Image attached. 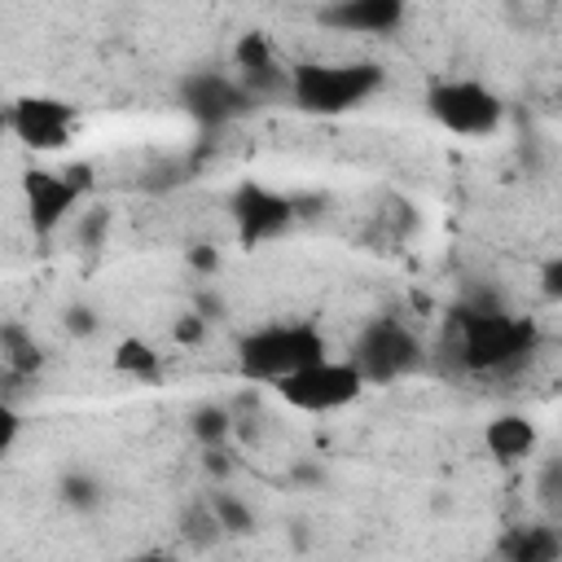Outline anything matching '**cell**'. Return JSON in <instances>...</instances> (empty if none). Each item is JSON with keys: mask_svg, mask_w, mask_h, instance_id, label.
Instances as JSON below:
<instances>
[{"mask_svg": "<svg viewBox=\"0 0 562 562\" xmlns=\"http://www.w3.org/2000/svg\"><path fill=\"white\" fill-rule=\"evenodd\" d=\"M448 342L470 373L501 378L536 356L540 329L531 316H514L509 307H501L496 294H465L448 312Z\"/></svg>", "mask_w": 562, "mask_h": 562, "instance_id": "obj_1", "label": "cell"}, {"mask_svg": "<svg viewBox=\"0 0 562 562\" xmlns=\"http://www.w3.org/2000/svg\"><path fill=\"white\" fill-rule=\"evenodd\" d=\"M386 83V70L378 61H307L290 70V101L303 114L334 119L360 110L369 97H378Z\"/></svg>", "mask_w": 562, "mask_h": 562, "instance_id": "obj_2", "label": "cell"}, {"mask_svg": "<svg viewBox=\"0 0 562 562\" xmlns=\"http://www.w3.org/2000/svg\"><path fill=\"white\" fill-rule=\"evenodd\" d=\"M321 356H329V342L312 321H268L237 338V373L268 386Z\"/></svg>", "mask_w": 562, "mask_h": 562, "instance_id": "obj_3", "label": "cell"}, {"mask_svg": "<svg viewBox=\"0 0 562 562\" xmlns=\"http://www.w3.org/2000/svg\"><path fill=\"white\" fill-rule=\"evenodd\" d=\"M347 360L360 369L364 386H386V382H400V378L417 373L422 360H426V347L400 316H373L351 338Z\"/></svg>", "mask_w": 562, "mask_h": 562, "instance_id": "obj_4", "label": "cell"}, {"mask_svg": "<svg viewBox=\"0 0 562 562\" xmlns=\"http://www.w3.org/2000/svg\"><path fill=\"white\" fill-rule=\"evenodd\" d=\"M272 386L294 413H312V417L338 413V408H347L364 395V378L347 356H321V360L277 378Z\"/></svg>", "mask_w": 562, "mask_h": 562, "instance_id": "obj_5", "label": "cell"}, {"mask_svg": "<svg viewBox=\"0 0 562 562\" xmlns=\"http://www.w3.org/2000/svg\"><path fill=\"white\" fill-rule=\"evenodd\" d=\"M426 110L452 136H492L505 123V101L483 79H439V83H430Z\"/></svg>", "mask_w": 562, "mask_h": 562, "instance_id": "obj_6", "label": "cell"}, {"mask_svg": "<svg viewBox=\"0 0 562 562\" xmlns=\"http://www.w3.org/2000/svg\"><path fill=\"white\" fill-rule=\"evenodd\" d=\"M176 101L206 132H220L228 123H241L259 105V97L237 75H228V70H189V75H180Z\"/></svg>", "mask_w": 562, "mask_h": 562, "instance_id": "obj_7", "label": "cell"}, {"mask_svg": "<svg viewBox=\"0 0 562 562\" xmlns=\"http://www.w3.org/2000/svg\"><path fill=\"white\" fill-rule=\"evenodd\" d=\"M228 215H233V228H237V241L246 250L255 246H268L277 237H285L299 220V198L272 189V184H259V180H241L233 189V202H228Z\"/></svg>", "mask_w": 562, "mask_h": 562, "instance_id": "obj_8", "label": "cell"}, {"mask_svg": "<svg viewBox=\"0 0 562 562\" xmlns=\"http://www.w3.org/2000/svg\"><path fill=\"white\" fill-rule=\"evenodd\" d=\"M9 132L26 149H61L75 136V105L61 97H18L9 105Z\"/></svg>", "mask_w": 562, "mask_h": 562, "instance_id": "obj_9", "label": "cell"}, {"mask_svg": "<svg viewBox=\"0 0 562 562\" xmlns=\"http://www.w3.org/2000/svg\"><path fill=\"white\" fill-rule=\"evenodd\" d=\"M22 202H26V224L40 237H53L83 202V189L66 171H26L22 176Z\"/></svg>", "mask_w": 562, "mask_h": 562, "instance_id": "obj_10", "label": "cell"}, {"mask_svg": "<svg viewBox=\"0 0 562 562\" xmlns=\"http://www.w3.org/2000/svg\"><path fill=\"white\" fill-rule=\"evenodd\" d=\"M408 18V0H325L316 22L338 35H395Z\"/></svg>", "mask_w": 562, "mask_h": 562, "instance_id": "obj_11", "label": "cell"}, {"mask_svg": "<svg viewBox=\"0 0 562 562\" xmlns=\"http://www.w3.org/2000/svg\"><path fill=\"white\" fill-rule=\"evenodd\" d=\"M483 443H487V452H492L496 461L514 465V461H522V457H531V452H536L540 430H536V422H531V417H522V413H501V417H492V422H487Z\"/></svg>", "mask_w": 562, "mask_h": 562, "instance_id": "obj_12", "label": "cell"}, {"mask_svg": "<svg viewBox=\"0 0 562 562\" xmlns=\"http://www.w3.org/2000/svg\"><path fill=\"white\" fill-rule=\"evenodd\" d=\"M501 558L509 562H558L562 558V536L544 522H531V527H514L501 544H496Z\"/></svg>", "mask_w": 562, "mask_h": 562, "instance_id": "obj_13", "label": "cell"}, {"mask_svg": "<svg viewBox=\"0 0 562 562\" xmlns=\"http://www.w3.org/2000/svg\"><path fill=\"white\" fill-rule=\"evenodd\" d=\"M110 364H114L123 378H132V382H158V373H162L158 351H154L145 338H123V342L114 347Z\"/></svg>", "mask_w": 562, "mask_h": 562, "instance_id": "obj_14", "label": "cell"}, {"mask_svg": "<svg viewBox=\"0 0 562 562\" xmlns=\"http://www.w3.org/2000/svg\"><path fill=\"white\" fill-rule=\"evenodd\" d=\"M206 505H211V514H215V522H220L224 536H250L255 531V509L241 496H233L228 487H211L206 492Z\"/></svg>", "mask_w": 562, "mask_h": 562, "instance_id": "obj_15", "label": "cell"}, {"mask_svg": "<svg viewBox=\"0 0 562 562\" xmlns=\"http://www.w3.org/2000/svg\"><path fill=\"white\" fill-rule=\"evenodd\" d=\"M0 347H4V360H9V369L18 378H31L44 364V347L22 325H0Z\"/></svg>", "mask_w": 562, "mask_h": 562, "instance_id": "obj_16", "label": "cell"}, {"mask_svg": "<svg viewBox=\"0 0 562 562\" xmlns=\"http://www.w3.org/2000/svg\"><path fill=\"white\" fill-rule=\"evenodd\" d=\"M189 430L202 448H215V443H228V435L237 430V417L228 413V404H198L189 413Z\"/></svg>", "mask_w": 562, "mask_h": 562, "instance_id": "obj_17", "label": "cell"}, {"mask_svg": "<svg viewBox=\"0 0 562 562\" xmlns=\"http://www.w3.org/2000/svg\"><path fill=\"white\" fill-rule=\"evenodd\" d=\"M57 496H61V505H70L75 514H92V509L105 501V487H101L97 474H88V470H70V474H61Z\"/></svg>", "mask_w": 562, "mask_h": 562, "instance_id": "obj_18", "label": "cell"}, {"mask_svg": "<svg viewBox=\"0 0 562 562\" xmlns=\"http://www.w3.org/2000/svg\"><path fill=\"white\" fill-rule=\"evenodd\" d=\"M75 233H79V246L83 250H97L110 233V211L92 206V211H75Z\"/></svg>", "mask_w": 562, "mask_h": 562, "instance_id": "obj_19", "label": "cell"}, {"mask_svg": "<svg viewBox=\"0 0 562 562\" xmlns=\"http://www.w3.org/2000/svg\"><path fill=\"white\" fill-rule=\"evenodd\" d=\"M184 536L198 544V549H206L211 540H220L224 531H220V522H215V514H211V505L202 501V505H193L189 514H184Z\"/></svg>", "mask_w": 562, "mask_h": 562, "instance_id": "obj_20", "label": "cell"}, {"mask_svg": "<svg viewBox=\"0 0 562 562\" xmlns=\"http://www.w3.org/2000/svg\"><path fill=\"white\" fill-rule=\"evenodd\" d=\"M18 439H22V413L0 395V457H9L18 448Z\"/></svg>", "mask_w": 562, "mask_h": 562, "instance_id": "obj_21", "label": "cell"}, {"mask_svg": "<svg viewBox=\"0 0 562 562\" xmlns=\"http://www.w3.org/2000/svg\"><path fill=\"white\" fill-rule=\"evenodd\" d=\"M97 325H101V321H97V312H92L88 303H70V307H66V334H70V338H92Z\"/></svg>", "mask_w": 562, "mask_h": 562, "instance_id": "obj_22", "label": "cell"}, {"mask_svg": "<svg viewBox=\"0 0 562 562\" xmlns=\"http://www.w3.org/2000/svg\"><path fill=\"white\" fill-rule=\"evenodd\" d=\"M202 329H206V321H202L198 312H189V316H180V321L171 325L176 342H198V338H202Z\"/></svg>", "mask_w": 562, "mask_h": 562, "instance_id": "obj_23", "label": "cell"}, {"mask_svg": "<svg viewBox=\"0 0 562 562\" xmlns=\"http://www.w3.org/2000/svg\"><path fill=\"white\" fill-rule=\"evenodd\" d=\"M189 263H193L198 272H215V268H220V255H215L211 246H193V250H189Z\"/></svg>", "mask_w": 562, "mask_h": 562, "instance_id": "obj_24", "label": "cell"}, {"mask_svg": "<svg viewBox=\"0 0 562 562\" xmlns=\"http://www.w3.org/2000/svg\"><path fill=\"white\" fill-rule=\"evenodd\" d=\"M544 294L549 299H562V259H549L544 263Z\"/></svg>", "mask_w": 562, "mask_h": 562, "instance_id": "obj_25", "label": "cell"}, {"mask_svg": "<svg viewBox=\"0 0 562 562\" xmlns=\"http://www.w3.org/2000/svg\"><path fill=\"white\" fill-rule=\"evenodd\" d=\"M4 132H9V105L0 101V136H4Z\"/></svg>", "mask_w": 562, "mask_h": 562, "instance_id": "obj_26", "label": "cell"}]
</instances>
